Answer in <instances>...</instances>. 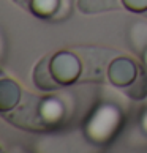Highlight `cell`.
<instances>
[{
  "instance_id": "6da1fadb",
  "label": "cell",
  "mask_w": 147,
  "mask_h": 153,
  "mask_svg": "<svg viewBox=\"0 0 147 153\" xmlns=\"http://www.w3.org/2000/svg\"><path fill=\"white\" fill-rule=\"evenodd\" d=\"M123 126V114L119 106L100 103L93 107L82 125L84 136L95 145H108L117 137Z\"/></svg>"
},
{
  "instance_id": "7a4b0ae2",
  "label": "cell",
  "mask_w": 147,
  "mask_h": 153,
  "mask_svg": "<svg viewBox=\"0 0 147 153\" xmlns=\"http://www.w3.org/2000/svg\"><path fill=\"white\" fill-rule=\"evenodd\" d=\"M49 70L60 87L71 85L81 77V60L76 54L68 51H59L49 57Z\"/></svg>"
},
{
  "instance_id": "3957f363",
  "label": "cell",
  "mask_w": 147,
  "mask_h": 153,
  "mask_svg": "<svg viewBox=\"0 0 147 153\" xmlns=\"http://www.w3.org/2000/svg\"><path fill=\"white\" fill-rule=\"evenodd\" d=\"M35 120H38L43 126H55L65 120L66 106L59 96L46 95L37 100V112Z\"/></svg>"
},
{
  "instance_id": "277c9868",
  "label": "cell",
  "mask_w": 147,
  "mask_h": 153,
  "mask_svg": "<svg viewBox=\"0 0 147 153\" xmlns=\"http://www.w3.org/2000/svg\"><path fill=\"white\" fill-rule=\"evenodd\" d=\"M138 66L128 57H116L108 65V79L114 87L125 88L134 81L138 74Z\"/></svg>"
},
{
  "instance_id": "5b68a950",
  "label": "cell",
  "mask_w": 147,
  "mask_h": 153,
  "mask_svg": "<svg viewBox=\"0 0 147 153\" xmlns=\"http://www.w3.org/2000/svg\"><path fill=\"white\" fill-rule=\"evenodd\" d=\"M22 96V90L10 77H0V114L11 112L18 107Z\"/></svg>"
},
{
  "instance_id": "8992f818",
  "label": "cell",
  "mask_w": 147,
  "mask_h": 153,
  "mask_svg": "<svg viewBox=\"0 0 147 153\" xmlns=\"http://www.w3.org/2000/svg\"><path fill=\"white\" fill-rule=\"evenodd\" d=\"M49 57H43L41 60L37 63L35 70H33V84L35 87L43 90V92H52L57 90L60 85L55 82V79L52 77V73L49 70Z\"/></svg>"
},
{
  "instance_id": "52a82bcc",
  "label": "cell",
  "mask_w": 147,
  "mask_h": 153,
  "mask_svg": "<svg viewBox=\"0 0 147 153\" xmlns=\"http://www.w3.org/2000/svg\"><path fill=\"white\" fill-rule=\"evenodd\" d=\"M30 13L38 19H54L60 10V0H29Z\"/></svg>"
},
{
  "instance_id": "ba28073f",
  "label": "cell",
  "mask_w": 147,
  "mask_h": 153,
  "mask_svg": "<svg viewBox=\"0 0 147 153\" xmlns=\"http://www.w3.org/2000/svg\"><path fill=\"white\" fill-rule=\"evenodd\" d=\"M122 0H78V8L84 14H97L120 8Z\"/></svg>"
},
{
  "instance_id": "9c48e42d",
  "label": "cell",
  "mask_w": 147,
  "mask_h": 153,
  "mask_svg": "<svg viewBox=\"0 0 147 153\" xmlns=\"http://www.w3.org/2000/svg\"><path fill=\"white\" fill-rule=\"evenodd\" d=\"M123 92H125L127 96L136 101L147 98V68L146 66H138V74L134 77V81L128 87L123 88Z\"/></svg>"
},
{
  "instance_id": "30bf717a",
  "label": "cell",
  "mask_w": 147,
  "mask_h": 153,
  "mask_svg": "<svg viewBox=\"0 0 147 153\" xmlns=\"http://www.w3.org/2000/svg\"><path fill=\"white\" fill-rule=\"evenodd\" d=\"M130 39H131V46L139 54H143V51L147 48V24L146 22H136L130 29Z\"/></svg>"
},
{
  "instance_id": "8fae6325",
  "label": "cell",
  "mask_w": 147,
  "mask_h": 153,
  "mask_svg": "<svg viewBox=\"0 0 147 153\" xmlns=\"http://www.w3.org/2000/svg\"><path fill=\"white\" fill-rule=\"evenodd\" d=\"M122 7L133 13H144L147 11V0H122Z\"/></svg>"
},
{
  "instance_id": "7c38bea8",
  "label": "cell",
  "mask_w": 147,
  "mask_h": 153,
  "mask_svg": "<svg viewBox=\"0 0 147 153\" xmlns=\"http://www.w3.org/2000/svg\"><path fill=\"white\" fill-rule=\"evenodd\" d=\"M139 126L147 134V107L143 109V112H141V115H139Z\"/></svg>"
},
{
  "instance_id": "4fadbf2b",
  "label": "cell",
  "mask_w": 147,
  "mask_h": 153,
  "mask_svg": "<svg viewBox=\"0 0 147 153\" xmlns=\"http://www.w3.org/2000/svg\"><path fill=\"white\" fill-rule=\"evenodd\" d=\"M141 57H143V62H144V66L147 68V48L143 51V54H141Z\"/></svg>"
}]
</instances>
